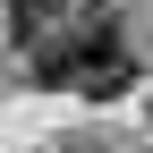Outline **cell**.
<instances>
[{"instance_id":"obj_2","label":"cell","mask_w":153,"mask_h":153,"mask_svg":"<svg viewBox=\"0 0 153 153\" xmlns=\"http://www.w3.org/2000/svg\"><path fill=\"white\" fill-rule=\"evenodd\" d=\"M0 9H9V34H17V43H34V34L60 17V0H0Z\"/></svg>"},{"instance_id":"obj_1","label":"cell","mask_w":153,"mask_h":153,"mask_svg":"<svg viewBox=\"0 0 153 153\" xmlns=\"http://www.w3.org/2000/svg\"><path fill=\"white\" fill-rule=\"evenodd\" d=\"M128 76H136V60H128V43H119L111 17H85L68 34H34V85L111 102V94H128Z\"/></svg>"}]
</instances>
